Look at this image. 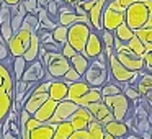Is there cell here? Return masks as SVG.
I'll list each match as a JSON object with an SVG mask.
<instances>
[{"label":"cell","mask_w":152,"mask_h":139,"mask_svg":"<svg viewBox=\"0 0 152 139\" xmlns=\"http://www.w3.org/2000/svg\"><path fill=\"white\" fill-rule=\"evenodd\" d=\"M103 97H102V90L100 89H95V87H92V89L88 90V92L85 93V95L82 97V98L79 100V103L77 105L79 106H83V108H87L88 105H92V103H96V102H102Z\"/></svg>","instance_id":"cell-25"},{"label":"cell","mask_w":152,"mask_h":139,"mask_svg":"<svg viewBox=\"0 0 152 139\" xmlns=\"http://www.w3.org/2000/svg\"><path fill=\"white\" fill-rule=\"evenodd\" d=\"M77 2H83V0H77Z\"/></svg>","instance_id":"cell-55"},{"label":"cell","mask_w":152,"mask_h":139,"mask_svg":"<svg viewBox=\"0 0 152 139\" xmlns=\"http://www.w3.org/2000/svg\"><path fill=\"white\" fill-rule=\"evenodd\" d=\"M103 129H105V132H108L110 136H113L116 139H123L129 134V128L124 124V121H116V119H113L111 123L105 124Z\"/></svg>","instance_id":"cell-22"},{"label":"cell","mask_w":152,"mask_h":139,"mask_svg":"<svg viewBox=\"0 0 152 139\" xmlns=\"http://www.w3.org/2000/svg\"><path fill=\"white\" fill-rule=\"evenodd\" d=\"M41 62L46 69V79L49 80L62 79L66 72L70 69V61L66 59L61 53H46Z\"/></svg>","instance_id":"cell-3"},{"label":"cell","mask_w":152,"mask_h":139,"mask_svg":"<svg viewBox=\"0 0 152 139\" xmlns=\"http://www.w3.org/2000/svg\"><path fill=\"white\" fill-rule=\"evenodd\" d=\"M93 31L90 23H74L69 26V33H67V43L77 51V53H83V48L87 44L90 33Z\"/></svg>","instance_id":"cell-6"},{"label":"cell","mask_w":152,"mask_h":139,"mask_svg":"<svg viewBox=\"0 0 152 139\" xmlns=\"http://www.w3.org/2000/svg\"><path fill=\"white\" fill-rule=\"evenodd\" d=\"M25 23H28L34 31H38V28H39V21H38V17H36V15L26 13V17H25Z\"/></svg>","instance_id":"cell-44"},{"label":"cell","mask_w":152,"mask_h":139,"mask_svg":"<svg viewBox=\"0 0 152 139\" xmlns=\"http://www.w3.org/2000/svg\"><path fill=\"white\" fill-rule=\"evenodd\" d=\"M38 21H39V28L41 30H49V31H53L54 28L57 26V21H54V20H51L49 18V15H48V12H46V8H41L39 12H38ZM38 28V30H39Z\"/></svg>","instance_id":"cell-29"},{"label":"cell","mask_w":152,"mask_h":139,"mask_svg":"<svg viewBox=\"0 0 152 139\" xmlns=\"http://www.w3.org/2000/svg\"><path fill=\"white\" fill-rule=\"evenodd\" d=\"M108 72H110L111 80L116 82L118 85H121V89L124 85H129V82H131L136 77V74H137V72H131V70L126 69V67L118 61V57H116L115 53H111L108 56Z\"/></svg>","instance_id":"cell-8"},{"label":"cell","mask_w":152,"mask_h":139,"mask_svg":"<svg viewBox=\"0 0 152 139\" xmlns=\"http://www.w3.org/2000/svg\"><path fill=\"white\" fill-rule=\"evenodd\" d=\"M77 108H79L77 103L70 102V100H62V102L57 103L56 111H54L53 118L49 119V123H51V124H59V123L69 121L70 116L77 111Z\"/></svg>","instance_id":"cell-13"},{"label":"cell","mask_w":152,"mask_h":139,"mask_svg":"<svg viewBox=\"0 0 152 139\" xmlns=\"http://www.w3.org/2000/svg\"><path fill=\"white\" fill-rule=\"evenodd\" d=\"M115 54H116L119 62H121L128 70H131V72H142V70L145 69L144 59L136 56L134 53H131L128 46H124L121 51H118V53H115Z\"/></svg>","instance_id":"cell-10"},{"label":"cell","mask_w":152,"mask_h":139,"mask_svg":"<svg viewBox=\"0 0 152 139\" xmlns=\"http://www.w3.org/2000/svg\"><path fill=\"white\" fill-rule=\"evenodd\" d=\"M49 85H51L49 79H44L43 82L36 83V85L33 87V90L30 92V95H28V98H26V102H25V105L21 110H26V111L33 116L34 113L38 111V108H39L46 100H49Z\"/></svg>","instance_id":"cell-5"},{"label":"cell","mask_w":152,"mask_h":139,"mask_svg":"<svg viewBox=\"0 0 152 139\" xmlns=\"http://www.w3.org/2000/svg\"><path fill=\"white\" fill-rule=\"evenodd\" d=\"M142 59H144V64H145V69L144 70L152 72V53H145Z\"/></svg>","instance_id":"cell-47"},{"label":"cell","mask_w":152,"mask_h":139,"mask_svg":"<svg viewBox=\"0 0 152 139\" xmlns=\"http://www.w3.org/2000/svg\"><path fill=\"white\" fill-rule=\"evenodd\" d=\"M126 139H142L141 136H137V134H128L126 136Z\"/></svg>","instance_id":"cell-51"},{"label":"cell","mask_w":152,"mask_h":139,"mask_svg":"<svg viewBox=\"0 0 152 139\" xmlns=\"http://www.w3.org/2000/svg\"><path fill=\"white\" fill-rule=\"evenodd\" d=\"M105 51V46H103V41H102V36H100L98 31H92L87 40V44L83 48V56L87 57L88 61H93L100 56V54Z\"/></svg>","instance_id":"cell-14"},{"label":"cell","mask_w":152,"mask_h":139,"mask_svg":"<svg viewBox=\"0 0 152 139\" xmlns=\"http://www.w3.org/2000/svg\"><path fill=\"white\" fill-rule=\"evenodd\" d=\"M70 66H72L74 69H75L77 72H79L80 75L83 77V74L87 72V69H88V66H90V61L87 59V57L83 56L82 53H77L75 56L70 59Z\"/></svg>","instance_id":"cell-27"},{"label":"cell","mask_w":152,"mask_h":139,"mask_svg":"<svg viewBox=\"0 0 152 139\" xmlns=\"http://www.w3.org/2000/svg\"><path fill=\"white\" fill-rule=\"evenodd\" d=\"M92 87L85 82V80H80V82H74V83H69V92H67V100L74 103H79V100L85 95Z\"/></svg>","instance_id":"cell-21"},{"label":"cell","mask_w":152,"mask_h":139,"mask_svg":"<svg viewBox=\"0 0 152 139\" xmlns=\"http://www.w3.org/2000/svg\"><path fill=\"white\" fill-rule=\"evenodd\" d=\"M69 121H70V124H72L74 131H82V129L88 128V124L93 121V116H92V113H90L87 108L79 106V108H77V111L70 116Z\"/></svg>","instance_id":"cell-17"},{"label":"cell","mask_w":152,"mask_h":139,"mask_svg":"<svg viewBox=\"0 0 152 139\" xmlns=\"http://www.w3.org/2000/svg\"><path fill=\"white\" fill-rule=\"evenodd\" d=\"M57 25H62V26H72L74 23H90L88 17H79V15L74 12L72 5L62 4L59 8V13H57Z\"/></svg>","instance_id":"cell-11"},{"label":"cell","mask_w":152,"mask_h":139,"mask_svg":"<svg viewBox=\"0 0 152 139\" xmlns=\"http://www.w3.org/2000/svg\"><path fill=\"white\" fill-rule=\"evenodd\" d=\"M57 103L59 102H56V100H46V102L43 103V105L38 108V111L33 115V118L34 119H38L39 123H49V119L53 118V115H54V111H56V106H57Z\"/></svg>","instance_id":"cell-19"},{"label":"cell","mask_w":152,"mask_h":139,"mask_svg":"<svg viewBox=\"0 0 152 139\" xmlns=\"http://www.w3.org/2000/svg\"><path fill=\"white\" fill-rule=\"evenodd\" d=\"M61 54H62V56L66 57V59H69V61H70V59H72V57L77 54V51L74 49V48L70 46L69 43H66V44H62V46H61Z\"/></svg>","instance_id":"cell-43"},{"label":"cell","mask_w":152,"mask_h":139,"mask_svg":"<svg viewBox=\"0 0 152 139\" xmlns=\"http://www.w3.org/2000/svg\"><path fill=\"white\" fill-rule=\"evenodd\" d=\"M69 139H90L88 129H82V131H74L69 136Z\"/></svg>","instance_id":"cell-45"},{"label":"cell","mask_w":152,"mask_h":139,"mask_svg":"<svg viewBox=\"0 0 152 139\" xmlns=\"http://www.w3.org/2000/svg\"><path fill=\"white\" fill-rule=\"evenodd\" d=\"M113 34H115V38H118L119 41H123V43H128L129 40H132V38L136 36L134 31H132L131 28H129L128 25H126V23L119 25V26L116 28L115 31H113Z\"/></svg>","instance_id":"cell-32"},{"label":"cell","mask_w":152,"mask_h":139,"mask_svg":"<svg viewBox=\"0 0 152 139\" xmlns=\"http://www.w3.org/2000/svg\"><path fill=\"white\" fill-rule=\"evenodd\" d=\"M39 48H41V41H39V38H38V34L34 33L33 38H31L30 48H28L26 53L23 54V59L26 61L28 64L33 62V61H38V53H39Z\"/></svg>","instance_id":"cell-26"},{"label":"cell","mask_w":152,"mask_h":139,"mask_svg":"<svg viewBox=\"0 0 152 139\" xmlns=\"http://www.w3.org/2000/svg\"><path fill=\"white\" fill-rule=\"evenodd\" d=\"M2 138H4V139H20L18 136H15L13 132H10V131H8V132H4V134H2Z\"/></svg>","instance_id":"cell-49"},{"label":"cell","mask_w":152,"mask_h":139,"mask_svg":"<svg viewBox=\"0 0 152 139\" xmlns=\"http://www.w3.org/2000/svg\"><path fill=\"white\" fill-rule=\"evenodd\" d=\"M67 92H69V83H66L62 79L59 80H51L49 85V98L56 102L67 100Z\"/></svg>","instance_id":"cell-20"},{"label":"cell","mask_w":152,"mask_h":139,"mask_svg":"<svg viewBox=\"0 0 152 139\" xmlns=\"http://www.w3.org/2000/svg\"><path fill=\"white\" fill-rule=\"evenodd\" d=\"M41 46L44 48V49L48 51V53H61V46L57 43H46V44H41Z\"/></svg>","instance_id":"cell-46"},{"label":"cell","mask_w":152,"mask_h":139,"mask_svg":"<svg viewBox=\"0 0 152 139\" xmlns=\"http://www.w3.org/2000/svg\"><path fill=\"white\" fill-rule=\"evenodd\" d=\"M54 132H56V124L43 123V124H39L38 128H34L30 131V139H53Z\"/></svg>","instance_id":"cell-23"},{"label":"cell","mask_w":152,"mask_h":139,"mask_svg":"<svg viewBox=\"0 0 152 139\" xmlns=\"http://www.w3.org/2000/svg\"><path fill=\"white\" fill-rule=\"evenodd\" d=\"M0 64H4L5 67L12 70V66H13V57L10 56V49H8L7 41L2 38L0 34Z\"/></svg>","instance_id":"cell-28"},{"label":"cell","mask_w":152,"mask_h":139,"mask_svg":"<svg viewBox=\"0 0 152 139\" xmlns=\"http://www.w3.org/2000/svg\"><path fill=\"white\" fill-rule=\"evenodd\" d=\"M136 90L139 92V95L149 103V106L152 108V74H147L142 70L141 75H139V80L136 83Z\"/></svg>","instance_id":"cell-18"},{"label":"cell","mask_w":152,"mask_h":139,"mask_svg":"<svg viewBox=\"0 0 152 139\" xmlns=\"http://www.w3.org/2000/svg\"><path fill=\"white\" fill-rule=\"evenodd\" d=\"M0 139H4V138H2V134H0Z\"/></svg>","instance_id":"cell-56"},{"label":"cell","mask_w":152,"mask_h":139,"mask_svg":"<svg viewBox=\"0 0 152 139\" xmlns=\"http://www.w3.org/2000/svg\"><path fill=\"white\" fill-rule=\"evenodd\" d=\"M23 7H25V10H26V13H30V15H38V12L41 10V8L38 7V0H25Z\"/></svg>","instance_id":"cell-42"},{"label":"cell","mask_w":152,"mask_h":139,"mask_svg":"<svg viewBox=\"0 0 152 139\" xmlns=\"http://www.w3.org/2000/svg\"><path fill=\"white\" fill-rule=\"evenodd\" d=\"M149 139H152V128H151V132H149Z\"/></svg>","instance_id":"cell-54"},{"label":"cell","mask_w":152,"mask_h":139,"mask_svg":"<svg viewBox=\"0 0 152 139\" xmlns=\"http://www.w3.org/2000/svg\"><path fill=\"white\" fill-rule=\"evenodd\" d=\"M123 95H124L129 102H137V100H141V95H139V92L136 90V87H131V85L123 87Z\"/></svg>","instance_id":"cell-40"},{"label":"cell","mask_w":152,"mask_h":139,"mask_svg":"<svg viewBox=\"0 0 152 139\" xmlns=\"http://www.w3.org/2000/svg\"><path fill=\"white\" fill-rule=\"evenodd\" d=\"M5 23H12V12L8 5L2 4L0 5V25H5Z\"/></svg>","instance_id":"cell-41"},{"label":"cell","mask_w":152,"mask_h":139,"mask_svg":"<svg viewBox=\"0 0 152 139\" xmlns=\"http://www.w3.org/2000/svg\"><path fill=\"white\" fill-rule=\"evenodd\" d=\"M147 20H149V10H147V7H145V4L142 0L132 4L131 7L126 10L124 23L128 25L132 31H137V30H141V28H144L145 23H147Z\"/></svg>","instance_id":"cell-7"},{"label":"cell","mask_w":152,"mask_h":139,"mask_svg":"<svg viewBox=\"0 0 152 139\" xmlns=\"http://www.w3.org/2000/svg\"><path fill=\"white\" fill-rule=\"evenodd\" d=\"M61 5H62V2H59V0H51L49 4H48L46 12H48V15H49L51 20H54V21L57 20V13H59Z\"/></svg>","instance_id":"cell-37"},{"label":"cell","mask_w":152,"mask_h":139,"mask_svg":"<svg viewBox=\"0 0 152 139\" xmlns=\"http://www.w3.org/2000/svg\"><path fill=\"white\" fill-rule=\"evenodd\" d=\"M149 121L152 123V110H151V115H149Z\"/></svg>","instance_id":"cell-53"},{"label":"cell","mask_w":152,"mask_h":139,"mask_svg":"<svg viewBox=\"0 0 152 139\" xmlns=\"http://www.w3.org/2000/svg\"><path fill=\"white\" fill-rule=\"evenodd\" d=\"M10 12H12V31L18 33L25 21V17H26V10H25L23 4H18L15 7H10Z\"/></svg>","instance_id":"cell-24"},{"label":"cell","mask_w":152,"mask_h":139,"mask_svg":"<svg viewBox=\"0 0 152 139\" xmlns=\"http://www.w3.org/2000/svg\"><path fill=\"white\" fill-rule=\"evenodd\" d=\"M100 90H102V97H113V95H119V93H123L121 85H118V83L113 82V80H108V82H106Z\"/></svg>","instance_id":"cell-36"},{"label":"cell","mask_w":152,"mask_h":139,"mask_svg":"<svg viewBox=\"0 0 152 139\" xmlns=\"http://www.w3.org/2000/svg\"><path fill=\"white\" fill-rule=\"evenodd\" d=\"M103 102L110 108V111L113 113L116 121H124L128 118L129 110H131V102L123 93L113 95V97H103Z\"/></svg>","instance_id":"cell-9"},{"label":"cell","mask_w":152,"mask_h":139,"mask_svg":"<svg viewBox=\"0 0 152 139\" xmlns=\"http://www.w3.org/2000/svg\"><path fill=\"white\" fill-rule=\"evenodd\" d=\"M134 34H136V36H137L144 44L152 43V26H151V28H141V30L134 31Z\"/></svg>","instance_id":"cell-39"},{"label":"cell","mask_w":152,"mask_h":139,"mask_svg":"<svg viewBox=\"0 0 152 139\" xmlns=\"http://www.w3.org/2000/svg\"><path fill=\"white\" fill-rule=\"evenodd\" d=\"M126 20V13L124 12H119V10H115L113 7H110L106 4L105 7V12H103V18H102V25H103V30L106 31H115L119 25H123Z\"/></svg>","instance_id":"cell-12"},{"label":"cell","mask_w":152,"mask_h":139,"mask_svg":"<svg viewBox=\"0 0 152 139\" xmlns=\"http://www.w3.org/2000/svg\"><path fill=\"white\" fill-rule=\"evenodd\" d=\"M74 132V128L70 121H64L56 124V132H54L53 139H69V136Z\"/></svg>","instance_id":"cell-31"},{"label":"cell","mask_w":152,"mask_h":139,"mask_svg":"<svg viewBox=\"0 0 152 139\" xmlns=\"http://www.w3.org/2000/svg\"><path fill=\"white\" fill-rule=\"evenodd\" d=\"M87 110H88L90 113H92L93 119L95 121H98L102 126L108 124V123H111L113 119H115V116H113V113L110 111V108L105 105V102H96V103H92V105L87 106Z\"/></svg>","instance_id":"cell-15"},{"label":"cell","mask_w":152,"mask_h":139,"mask_svg":"<svg viewBox=\"0 0 152 139\" xmlns=\"http://www.w3.org/2000/svg\"><path fill=\"white\" fill-rule=\"evenodd\" d=\"M49 2H51V0H38V7H39V8H46Z\"/></svg>","instance_id":"cell-50"},{"label":"cell","mask_w":152,"mask_h":139,"mask_svg":"<svg viewBox=\"0 0 152 139\" xmlns=\"http://www.w3.org/2000/svg\"><path fill=\"white\" fill-rule=\"evenodd\" d=\"M46 79V69H44L43 62L41 61H33L26 66V70H25L21 80L25 82H31V83H39Z\"/></svg>","instance_id":"cell-16"},{"label":"cell","mask_w":152,"mask_h":139,"mask_svg":"<svg viewBox=\"0 0 152 139\" xmlns=\"http://www.w3.org/2000/svg\"><path fill=\"white\" fill-rule=\"evenodd\" d=\"M100 36H102L103 46H105V54H106V57H108L111 53H115V51H113V48H115V34H113L111 31L103 30L102 33H100Z\"/></svg>","instance_id":"cell-34"},{"label":"cell","mask_w":152,"mask_h":139,"mask_svg":"<svg viewBox=\"0 0 152 139\" xmlns=\"http://www.w3.org/2000/svg\"><path fill=\"white\" fill-rule=\"evenodd\" d=\"M59 2H62V4H67V5H74L77 0H59Z\"/></svg>","instance_id":"cell-52"},{"label":"cell","mask_w":152,"mask_h":139,"mask_svg":"<svg viewBox=\"0 0 152 139\" xmlns=\"http://www.w3.org/2000/svg\"><path fill=\"white\" fill-rule=\"evenodd\" d=\"M34 33H36V31H34L28 23H25V21H23L20 31H18V33H15L13 36H12V40L7 43L8 44V49H10V56L12 57L23 56V54L26 53V49L30 48L31 38H33Z\"/></svg>","instance_id":"cell-4"},{"label":"cell","mask_w":152,"mask_h":139,"mask_svg":"<svg viewBox=\"0 0 152 139\" xmlns=\"http://www.w3.org/2000/svg\"><path fill=\"white\" fill-rule=\"evenodd\" d=\"M23 2H25V0H4V4L8 5V7H15V5L23 4Z\"/></svg>","instance_id":"cell-48"},{"label":"cell","mask_w":152,"mask_h":139,"mask_svg":"<svg viewBox=\"0 0 152 139\" xmlns=\"http://www.w3.org/2000/svg\"><path fill=\"white\" fill-rule=\"evenodd\" d=\"M62 80H64L66 83H74V82H80V80H83V77L80 75V74L77 72V70L74 69L72 66H70V69L66 72V75L62 77Z\"/></svg>","instance_id":"cell-38"},{"label":"cell","mask_w":152,"mask_h":139,"mask_svg":"<svg viewBox=\"0 0 152 139\" xmlns=\"http://www.w3.org/2000/svg\"><path fill=\"white\" fill-rule=\"evenodd\" d=\"M126 46H128L129 51H131V53H134L136 56L144 57V54H145V44L142 43L137 36H134L132 40H129L128 43H126Z\"/></svg>","instance_id":"cell-33"},{"label":"cell","mask_w":152,"mask_h":139,"mask_svg":"<svg viewBox=\"0 0 152 139\" xmlns=\"http://www.w3.org/2000/svg\"><path fill=\"white\" fill-rule=\"evenodd\" d=\"M83 80H85L90 87H95V89H102V87L110 80L108 57H106L105 51H103L96 59L90 61L88 69L83 74Z\"/></svg>","instance_id":"cell-2"},{"label":"cell","mask_w":152,"mask_h":139,"mask_svg":"<svg viewBox=\"0 0 152 139\" xmlns=\"http://www.w3.org/2000/svg\"><path fill=\"white\" fill-rule=\"evenodd\" d=\"M28 62L23 59V56L20 57H13V66H12V74H13V79L15 80H21L25 70H26Z\"/></svg>","instance_id":"cell-30"},{"label":"cell","mask_w":152,"mask_h":139,"mask_svg":"<svg viewBox=\"0 0 152 139\" xmlns=\"http://www.w3.org/2000/svg\"><path fill=\"white\" fill-rule=\"evenodd\" d=\"M67 33H69V28H67V26H62V25H57V26L54 28L53 31H51V34H53V40L56 41L59 46H62V44L67 43Z\"/></svg>","instance_id":"cell-35"},{"label":"cell","mask_w":152,"mask_h":139,"mask_svg":"<svg viewBox=\"0 0 152 139\" xmlns=\"http://www.w3.org/2000/svg\"><path fill=\"white\" fill-rule=\"evenodd\" d=\"M15 106V79L8 67L0 64V124Z\"/></svg>","instance_id":"cell-1"}]
</instances>
